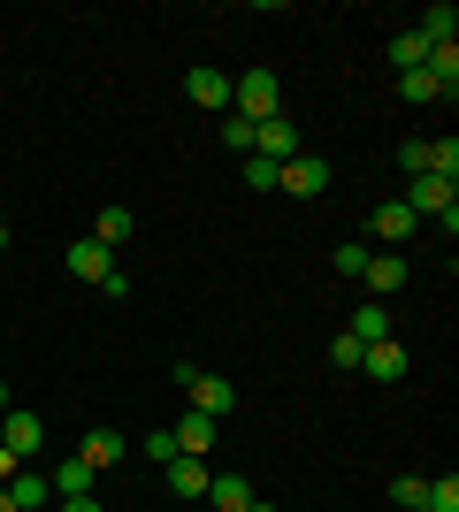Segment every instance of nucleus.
<instances>
[{
    "label": "nucleus",
    "mask_w": 459,
    "mask_h": 512,
    "mask_svg": "<svg viewBox=\"0 0 459 512\" xmlns=\"http://www.w3.org/2000/svg\"><path fill=\"white\" fill-rule=\"evenodd\" d=\"M421 69L437 77V92H444V100L459 92V46H429V62H421Z\"/></svg>",
    "instance_id": "obj_21"
},
{
    "label": "nucleus",
    "mask_w": 459,
    "mask_h": 512,
    "mask_svg": "<svg viewBox=\"0 0 459 512\" xmlns=\"http://www.w3.org/2000/svg\"><path fill=\"white\" fill-rule=\"evenodd\" d=\"M92 237H100V245H108V253H115V245H131V237H138V214H131V207H100V222H92Z\"/></svg>",
    "instance_id": "obj_17"
},
{
    "label": "nucleus",
    "mask_w": 459,
    "mask_h": 512,
    "mask_svg": "<svg viewBox=\"0 0 459 512\" xmlns=\"http://www.w3.org/2000/svg\"><path fill=\"white\" fill-rule=\"evenodd\" d=\"M368 237H345V245H337V253H329V268H337V276H360V268H368Z\"/></svg>",
    "instance_id": "obj_22"
},
{
    "label": "nucleus",
    "mask_w": 459,
    "mask_h": 512,
    "mask_svg": "<svg viewBox=\"0 0 459 512\" xmlns=\"http://www.w3.org/2000/svg\"><path fill=\"white\" fill-rule=\"evenodd\" d=\"M207 505L215 512H245L253 505V482H245V474H207Z\"/></svg>",
    "instance_id": "obj_15"
},
{
    "label": "nucleus",
    "mask_w": 459,
    "mask_h": 512,
    "mask_svg": "<svg viewBox=\"0 0 459 512\" xmlns=\"http://www.w3.org/2000/svg\"><path fill=\"white\" fill-rule=\"evenodd\" d=\"M421 222L414 214H406V199H398V207H375V222H368V237H375V253H398V245H406V237H414Z\"/></svg>",
    "instance_id": "obj_8"
},
{
    "label": "nucleus",
    "mask_w": 459,
    "mask_h": 512,
    "mask_svg": "<svg viewBox=\"0 0 459 512\" xmlns=\"http://www.w3.org/2000/svg\"><path fill=\"white\" fill-rule=\"evenodd\" d=\"M222 146H245V153H253V123H245V115H222Z\"/></svg>",
    "instance_id": "obj_29"
},
{
    "label": "nucleus",
    "mask_w": 459,
    "mask_h": 512,
    "mask_svg": "<svg viewBox=\"0 0 459 512\" xmlns=\"http://www.w3.org/2000/svg\"><path fill=\"white\" fill-rule=\"evenodd\" d=\"M421 490H429V482H421V474H398V482H391V505L421 512Z\"/></svg>",
    "instance_id": "obj_27"
},
{
    "label": "nucleus",
    "mask_w": 459,
    "mask_h": 512,
    "mask_svg": "<svg viewBox=\"0 0 459 512\" xmlns=\"http://www.w3.org/2000/svg\"><path fill=\"white\" fill-rule=\"evenodd\" d=\"M184 100H192V107H207V115H230V77L199 62L192 77H184Z\"/></svg>",
    "instance_id": "obj_7"
},
{
    "label": "nucleus",
    "mask_w": 459,
    "mask_h": 512,
    "mask_svg": "<svg viewBox=\"0 0 459 512\" xmlns=\"http://www.w3.org/2000/svg\"><path fill=\"white\" fill-rule=\"evenodd\" d=\"M176 383L192 390V413H207V421H222V413L238 406V383H222V375H199L192 360H176Z\"/></svg>",
    "instance_id": "obj_3"
},
{
    "label": "nucleus",
    "mask_w": 459,
    "mask_h": 512,
    "mask_svg": "<svg viewBox=\"0 0 459 512\" xmlns=\"http://www.w3.org/2000/svg\"><path fill=\"white\" fill-rule=\"evenodd\" d=\"M8 406H16V398H8V383H0V413H8Z\"/></svg>",
    "instance_id": "obj_33"
},
{
    "label": "nucleus",
    "mask_w": 459,
    "mask_h": 512,
    "mask_svg": "<svg viewBox=\"0 0 459 512\" xmlns=\"http://www.w3.org/2000/svg\"><path fill=\"white\" fill-rule=\"evenodd\" d=\"M360 283H368V299H391L398 283H406V260H398V253H368V268H360Z\"/></svg>",
    "instance_id": "obj_12"
},
{
    "label": "nucleus",
    "mask_w": 459,
    "mask_h": 512,
    "mask_svg": "<svg viewBox=\"0 0 459 512\" xmlns=\"http://www.w3.org/2000/svg\"><path fill=\"white\" fill-rule=\"evenodd\" d=\"M245 512H276V505H261V497H253V505H245Z\"/></svg>",
    "instance_id": "obj_34"
},
{
    "label": "nucleus",
    "mask_w": 459,
    "mask_h": 512,
    "mask_svg": "<svg viewBox=\"0 0 459 512\" xmlns=\"http://www.w3.org/2000/svg\"><path fill=\"white\" fill-rule=\"evenodd\" d=\"M345 337H360V344H383V337H391V314H383V299H368V306H360Z\"/></svg>",
    "instance_id": "obj_20"
},
{
    "label": "nucleus",
    "mask_w": 459,
    "mask_h": 512,
    "mask_svg": "<svg viewBox=\"0 0 459 512\" xmlns=\"http://www.w3.org/2000/svg\"><path fill=\"white\" fill-rule=\"evenodd\" d=\"M391 62H398V77H406V69H421V62H429V46H421L414 31H398V39H391Z\"/></svg>",
    "instance_id": "obj_24"
},
{
    "label": "nucleus",
    "mask_w": 459,
    "mask_h": 512,
    "mask_svg": "<svg viewBox=\"0 0 459 512\" xmlns=\"http://www.w3.org/2000/svg\"><path fill=\"white\" fill-rule=\"evenodd\" d=\"M0 490H8V505H16V512H39L46 505V497H54V482H46V474H8V482H0Z\"/></svg>",
    "instance_id": "obj_14"
},
{
    "label": "nucleus",
    "mask_w": 459,
    "mask_h": 512,
    "mask_svg": "<svg viewBox=\"0 0 459 512\" xmlns=\"http://www.w3.org/2000/svg\"><path fill=\"white\" fill-rule=\"evenodd\" d=\"M421 512H459V482L452 474H437V482L421 490Z\"/></svg>",
    "instance_id": "obj_23"
},
{
    "label": "nucleus",
    "mask_w": 459,
    "mask_h": 512,
    "mask_svg": "<svg viewBox=\"0 0 459 512\" xmlns=\"http://www.w3.org/2000/svg\"><path fill=\"white\" fill-rule=\"evenodd\" d=\"M62 512H108L100 497H62Z\"/></svg>",
    "instance_id": "obj_31"
},
{
    "label": "nucleus",
    "mask_w": 459,
    "mask_h": 512,
    "mask_svg": "<svg viewBox=\"0 0 459 512\" xmlns=\"http://www.w3.org/2000/svg\"><path fill=\"white\" fill-rule=\"evenodd\" d=\"M406 214H414V222H437L444 237L459 230V184H444V176H406Z\"/></svg>",
    "instance_id": "obj_1"
},
{
    "label": "nucleus",
    "mask_w": 459,
    "mask_h": 512,
    "mask_svg": "<svg viewBox=\"0 0 459 512\" xmlns=\"http://www.w3.org/2000/svg\"><path fill=\"white\" fill-rule=\"evenodd\" d=\"M69 268H77V283H108L115 276V253L100 245V237H77V245H69Z\"/></svg>",
    "instance_id": "obj_11"
},
{
    "label": "nucleus",
    "mask_w": 459,
    "mask_h": 512,
    "mask_svg": "<svg viewBox=\"0 0 459 512\" xmlns=\"http://www.w3.org/2000/svg\"><path fill=\"white\" fill-rule=\"evenodd\" d=\"M138 451H146V459H161V467H169V459H184V451H176V436H169V428H161V436H146V444H138Z\"/></svg>",
    "instance_id": "obj_30"
},
{
    "label": "nucleus",
    "mask_w": 459,
    "mask_h": 512,
    "mask_svg": "<svg viewBox=\"0 0 459 512\" xmlns=\"http://www.w3.org/2000/svg\"><path fill=\"white\" fill-rule=\"evenodd\" d=\"M360 367H368L375 383H406V367H414V352H406L398 337H383V344H368V352H360Z\"/></svg>",
    "instance_id": "obj_9"
},
{
    "label": "nucleus",
    "mask_w": 459,
    "mask_h": 512,
    "mask_svg": "<svg viewBox=\"0 0 459 512\" xmlns=\"http://www.w3.org/2000/svg\"><path fill=\"white\" fill-rule=\"evenodd\" d=\"M253 153L284 169L291 153H306V146H299V123H291V115H276V123H253Z\"/></svg>",
    "instance_id": "obj_6"
},
{
    "label": "nucleus",
    "mask_w": 459,
    "mask_h": 512,
    "mask_svg": "<svg viewBox=\"0 0 459 512\" xmlns=\"http://www.w3.org/2000/svg\"><path fill=\"white\" fill-rule=\"evenodd\" d=\"M245 184H253V192H276V161H261V153H245Z\"/></svg>",
    "instance_id": "obj_28"
},
{
    "label": "nucleus",
    "mask_w": 459,
    "mask_h": 512,
    "mask_svg": "<svg viewBox=\"0 0 459 512\" xmlns=\"http://www.w3.org/2000/svg\"><path fill=\"white\" fill-rule=\"evenodd\" d=\"M0 253H8V230H0Z\"/></svg>",
    "instance_id": "obj_36"
},
{
    "label": "nucleus",
    "mask_w": 459,
    "mask_h": 512,
    "mask_svg": "<svg viewBox=\"0 0 459 512\" xmlns=\"http://www.w3.org/2000/svg\"><path fill=\"white\" fill-rule=\"evenodd\" d=\"M46 482H54V497H92V482H100V474H92L85 459L69 451V459H62V467H54V474H46Z\"/></svg>",
    "instance_id": "obj_16"
},
{
    "label": "nucleus",
    "mask_w": 459,
    "mask_h": 512,
    "mask_svg": "<svg viewBox=\"0 0 459 512\" xmlns=\"http://www.w3.org/2000/svg\"><path fill=\"white\" fill-rule=\"evenodd\" d=\"M8 474H16V451H8V444H0V482H8Z\"/></svg>",
    "instance_id": "obj_32"
},
{
    "label": "nucleus",
    "mask_w": 459,
    "mask_h": 512,
    "mask_svg": "<svg viewBox=\"0 0 459 512\" xmlns=\"http://www.w3.org/2000/svg\"><path fill=\"white\" fill-rule=\"evenodd\" d=\"M398 92H406V100H444V92H437V77H429V69H406V77H398Z\"/></svg>",
    "instance_id": "obj_25"
},
{
    "label": "nucleus",
    "mask_w": 459,
    "mask_h": 512,
    "mask_svg": "<svg viewBox=\"0 0 459 512\" xmlns=\"http://www.w3.org/2000/svg\"><path fill=\"white\" fill-rule=\"evenodd\" d=\"M0 512H16V505H8V490H0Z\"/></svg>",
    "instance_id": "obj_35"
},
{
    "label": "nucleus",
    "mask_w": 459,
    "mask_h": 512,
    "mask_svg": "<svg viewBox=\"0 0 459 512\" xmlns=\"http://www.w3.org/2000/svg\"><path fill=\"white\" fill-rule=\"evenodd\" d=\"M452 31H459V8H452V0H437V8L421 16L414 39H421V46H452Z\"/></svg>",
    "instance_id": "obj_19"
},
{
    "label": "nucleus",
    "mask_w": 459,
    "mask_h": 512,
    "mask_svg": "<svg viewBox=\"0 0 459 512\" xmlns=\"http://www.w3.org/2000/svg\"><path fill=\"white\" fill-rule=\"evenodd\" d=\"M169 497H207V459H169Z\"/></svg>",
    "instance_id": "obj_18"
},
{
    "label": "nucleus",
    "mask_w": 459,
    "mask_h": 512,
    "mask_svg": "<svg viewBox=\"0 0 459 512\" xmlns=\"http://www.w3.org/2000/svg\"><path fill=\"white\" fill-rule=\"evenodd\" d=\"M0 444L16 451V467H23V459L46 444V421H39V413H23V406H8V413H0Z\"/></svg>",
    "instance_id": "obj_5"
},
{
    "label": "nucleus",
    "mask_w": 459,
    "mask_h": 512,
    "mask_svg": "<svg viewBox=\"0 0 459 512\" xmlns=\"http://www.w3.org/2000/svg\"><path fill=\"white\" fill-rule=\"evenodd\" d=\"M322 184H329L322 153H291L284 169H276V192H291V199H322Z\"/></svg>",
    "instance_id": "obj_4"
},
{
    "label": "nucleus",
    "mask_w": 459,
    "mask_h": 512,
    "mask_svg": "<svg viewBox=\"0 0 459 512\" xmlns=\"http://www.w3.org/2000/svg\"><path fill=\"white\" fill-rule=\"evenodd\" d=\"M360 352H368V344H360V337H345V329L329 337V367H360Z\"/></svg>",
    "instance_id": "obj_26"
},
{
    "label": "nucleus",
    "mask_w": 459,
    "mask_h": 512,
    "mask_svg": "<svg viewBox=\"0 0 459 512\" xmlns=\"http://www.w3.org/2000/svg\"><path fill=\"white\" fill-rule=\"evenodd\" d=\"M123 451H131V444H123V428H92L85 444H77V459H85L92 474H108V467H123Z\"/></svg>",
    "instance_id": "obj_10"
},
{
    "label": "nucleus",
    "mask_w": 459,
    "mask_h": 512,
    "mask_svg": "<svg viewBox=\"0 0 459 512\" xmlns=\"http://www.w3.org/2000/svg\"><path fill=\"white\" fill-rule=\"evenodd\" d=\"M169 436H176V451H184V459H207V451H215V421H207V413H184Z\"/></svg>",
    "instance_id": "obj_13"
},
{
    "label": "nucleus",
    "mask_w": 459,
    "mask_h": 512,
    "mask_svg": "<svg viewBox=\"0 0 459 512\" xmlns=\"http://www.w3.org/2000/svg\"><path fill=\"white\" fill-rule=\"evenodd\" d=\"M230 115H245V123H276V115H284L276 69H245V77H230Z\"/></svg>",
    "instance_id": "obj_2"
}]
</instances>
